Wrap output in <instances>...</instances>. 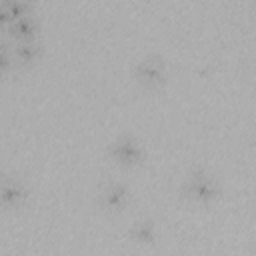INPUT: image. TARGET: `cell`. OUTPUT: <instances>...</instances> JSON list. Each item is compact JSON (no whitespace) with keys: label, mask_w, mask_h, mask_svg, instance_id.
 <instances>
[{"label":"cell","mask_w":256,"mask_h":256,"mask_svg":"<svg viewBox=\"0 0 256 256\" xmlns=\"http://www.w3.org/2000/svg\"><path fill=\"white\" fill-rule=\"evenodd\" d=\"M0 4L6 10L10 22H14L18 18H24V16L32 14V10H34V2L32 0H0Z\"/></svg>","instance_id":"obj_9"},{"label":"cell","mask_w":256,"mask_h":256,"mask_svg":"<svg viewBox=\"0 0 256 256\" xmlns=\"http://www.w3.org/2000/svg\"><path fill=\"white\" fill-rule=\"evenodd\" d=\"M168 76H170L168 60L162 54H156V52L138 58L134 62V66H132V78L144 90L162 88L166 84Z\"/></svg>","instance_id":"obj_2"},{"label":"cell","mask_w":256,"mask_h":256,"mask_svg":"<svg viewBox=\"0 0 256 256\" xmlns=\"http://www.w3.org/2000/svg\"><path fill=\"white\" fill-rule=\"evenodd\" d=\"M14 56H12V50H10V44H4L0 42V76L8 74L12 68H14Z\"/></svg>","instance_id":"obj_10"},{"label":"cell","mask_w":256,"mask_h":256,"mask_svg":"<svg viewBox=\"0 0 256 256\" xmlns=\"http://www.w3.org/2000/svg\"><path fill=\"white\" fill-rule=\"evenodd\" d=\"M10 50H12V56H14V64L30 66L34 62H38V58L42 56V42H40V38L14 40L10 44Z\"/></svg>","instance_id":"obj_7"},{"label":"cell","mask_w":256,"mask_h":256,"mask_svg":"<svg viewBox=\"0 0 256 256\" xmlns=\"http://www.w3.org/2000/svg\"><path fill=\"white\" fill-rule=\"evenodd\" d=\"M94 202L102 212L118 214V212L126 210L128 204L132 202V190L122 180H104L96 188Z\"/></svg>","instance_id":"obj_4"},{"label":"cell","mask_w":256,"mask_h":256,"mask_svg":"<svg viewBox=\"0 0 256 256\" xmlns=\"http://www.w3.org/2000/svg\"><path fill=\"white\" fill-rule=\"evenodd\" d=\"M106 154L112 162H116L118 166H124V168L140 166L146 158L142 140L132 132H122L116 138H112L106 144Z\"/></svg>","instance_id":"obj_3"},{"label":"cell","mask_w":256,"mask_h":256,"mask_svg":"<svg viewBox=\"0 0 256 256\" xmlns=\"http://www.w3.org/2000/svg\"><path fill=\"white\" fill-rule=\"evenodd\" d=\"M40 32V20L34 14H28L24 18H18L8 24L6 34L12 40H26V38H38Z\"/></svg>","instance_id":"obj_8"},{"label":"cell","mask_w":256,"mask_h":256,"mask_svg":"<svg viewBox=\"0 0 256 256\" xmlns=\"http://www.w3.org/2000/svg\"><path fill=\"white\" fill-rule=\"evenodd\" d=\"M30 196L28 184L14 172H0V210H18Z\"/></svg>","instance_id":"obj_5"},{"label":"cell","mask_w":256,"mask_h":256,"mask_svg":"<svg viewBox=\"0 0 256 256\" xmlns=\"http://www.w3.org/2000/svg\"><path fill=\"white\" fill-rule=\"evenodd\" d=\"M8 24H10V18H8V14H6V10L2 8V4H0V28H8Z\"/></svg>","instance_id":"obj_11"},{"label":"cell","mask_w":256,"mask_h":256,"mask_svg":"<svg viewBox=\"0 0 256 256\" xmlns=\"http://www.w3.org/2000/svg\"><path fill=\"white\" fill-rule=\"evenodd\" d=\"M180 196L192 204L208 206L222 196V184L206 166H192L182 176Z\"/></svg>","instance_id":"obj_1"},{"label":"cell","mask_w":256,"mask_h":256,"mask_svg":"<svg viewBox=\"0 0 256 256\" xmlns=\"http://www.w3.org/2000/svg\"><path fill=\"white\" fill-rule=\"evenodd\" d=\"M126 236L132 244L154 246L158 242V222L152 216H138L126 230Z\"/></svg>","instance_id":"obj_6"}]
</instances>
